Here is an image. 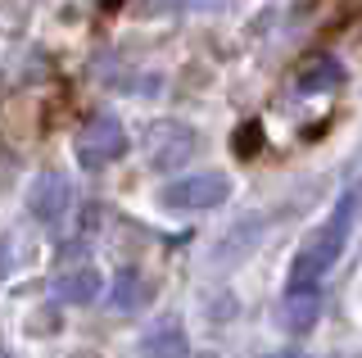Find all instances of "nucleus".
Listing matches in <instances>:
<instances>
[{
	"label": "nucleus",
	"instance_id": "nucleus-10",
	"mask_svg": "<svg viewBox=\"0 0 362 358\" xmlns=\"http://www.w3.org/2000/svg\"><path fill=\"white\" fill-rule=\"evenodd\" d=\"M339 82H344V69H339V59H331V54H317V59H308V64L299 69V77H294V86H299L303 96L335 91Z\"/></svg>",
	"mask_w": 362,
	"mask_h": 358
},
{
	"label": "nucleus",
	"instance_id": "nucleus-7",
	"mask_svg": "<svg viewBox=\"0 0 362 358\" xmlns=\"http://www.w3.org/2000/svg\"><path fill=\"white\" fill-rule=\"evenodd\" d=\"M141 358H186V331L177 318H163L154 331L141 335Z\"/></svg>",
	"mask_w": 362,
	"mask_h": 358
},
{
	"label": "nucleus",
	"instance_id": "nucleus-5",
	"mask_svg": "<svg viewBox=\"0 0 362 358\" xmlns=\"http://www.w3.org/2000/svg\"><path fill=\"white\" fill-rule=\"evenodd\" d=\"M28 209H32L37 222L54 227V222L68 214V182L59 173H41L37 182H32V191H28Z\"/></svg>",
	"mask_w": 362,
	"mask_h": 358
},
{
	"label": "nucleus",
	"instance_id": "nucleus-3",
	"mask_svg": "<svg viewBox=\"0 0 362 358\" xmlns=\"http://www.w3.org/2000/svg\"><path fill=\"white\" fill-rule=\"evenodd\" d=\"M226 195H231V182H226L222 173H213V168H204V173H181V177H173V182L163 186V204L177 209V214L218 209Z\"/></svg>",
	"mask_w": 362,
	"mask_h": 358
},
{
	"label": "nucleus",
	"instance_id": "nucleus-4",
	"mask_svg": "<svg viewBox=\"0 0 362 358\" xmlns=\"http://www.w3.org/2000/svg\"><path fill=\"white\" fill-rule=\"evenodd\" d=\"M195 132L181 127V122H154L150 127V163L154 168H177L195 154Z\"/></svg>",
	"mask_w": 362,
	"mask_h": 358
},
{
	"label": "nucleus",
	"instance_id": "nucleus-11",
	"mask_svg": "<svg viewBox=\"0 0 362 358\" xmlns=\"http://www.w3.org/2000/svg\"><path fill=\"white\" fill-rule=\"evenodd\" d=\"M254 137H258V122H245L240 127V154H254Z\"/></svg>",
	"mask_w": 362,
	"mask_h": 358
},
{
	"label": "nucleus",
	"instance_id": "nucleus-8",
	"mask_svg": "<svg viewBox=\"0 0 362 358\" xmlns=\"http://www.w3.org/2000/svg\"><path fill=\"white\" fill-rule=\"evenodd\" d=\"M317 313H322V290L317 286L286 290V299H281V322H286V331H308L317 322Z\"/></svg>",
	"mask_w": 362,
	"mask_h": 358
},
{
	"label": "nucleus",
	"instance_id": "nucleus-14",
	"mask_svg": "<svg viewBox=\"0 0 362 358\" xmlns=\"http://www.w3.org/2000/svg\"><path fill=\"white\" fill-rule=\"evenodd\" d=\"M73 358H100V354H90V350H86V354H73Z\"/></svg>",
	"mask_w": 362,
	"mask_h": 358
},
{
	"label": "nucleus",
	"instance_id": "nucleus-13",
	"mask_svg": "<svg viewBox=\"0 0 362 358\" xmlns=\"http://www.w3.org/2000/svg\"><path fill=\"white\" fill-rule=\"evenodd\" d=\"M95 5H100V9H113V5H122V0H95Z\"/></svg>",
	"mask_w": 362,
	"mask_h": 358
},
{
	"label": "nucleus",
	"instance_id": "nucleus-6",
	"mask_svg": "<svg viewBox=\"0 0 362 358\" xmlns=\"http://www.w3.org/2000/svg\"><path fill=\"white\" fill-rule=\"evenodd\" d=\"M100 290H105V277L95 272V267H73V272H64L59 282H54V295L64 299V304H95Z\"/></svg>",
	"mask_w": 362,
	"mask_h": 358
},
{
	"label": "nucleus",
	"instance_id": "nucleus-1",
	"mask_svg": "<svg viewBox=\"0 0 362 358\" xmlns=\"http://www.w3.org/2000/svg\"><path fill=\"white\" fill-rule=\"evenodd\" d=\"M358 204H362V182H358V186H349V191L339 195L335 214L326 218L322 227H317L313 236L299 245V254H294V263H290V282H286V290L322 286V277L339 263V254H344V245H349V231H354Z\"/></svg>",
	"mask_w": 362,
	"mask_h": 358
},
{
	"label": "nucleus",
	"instance_id": "nucleus-9",
	"mask_svg": "<svg viewBox=\"0 0 362 358\" xmlns=\"http://www.w3.org/2000/svg\"><path fill=\"white\" fill-rule=\"evenodd\" d=\"M150 282H145L136 267H122L118 277H113V295H109V304H113V313H141L145 304H150Z\"/></svg>",
	"mask_w": 362,
	"mask_h": 358
},
{
	"label": "nucleus",
	"instance_id": "nucleus-2",
	"mask_svg": "<svg viewBox=\"0 0 362 358\" xmlns=\"http://www.w3.org/2000/svg\"><path fill=\"white\" fill-rule=\"evenodd\" d=\"M73 154H77V163H82L86 173H100V168L118 163L122 154H127V127H122L118 118H109V114L90 118L86 127L77 132Z\"/></svg>",
	"mask_w": 362,
	"mask_h": 358
},
{
	"label": "nucleus",
	"instance_id": "nucleus-12",
	"mask_svg": "<svg viewBox=\"0 0 362 358\" xmlns=\"http://www.w3.org/2000/svg\"><path fill=\"white\" fill-rule=\"evenodd\" d=\"M267 358H313V354H299V350H276V354H267Z\"/></svg>",
	"mask_w": 362,
	"mask_h": 358
}]
</instances>
